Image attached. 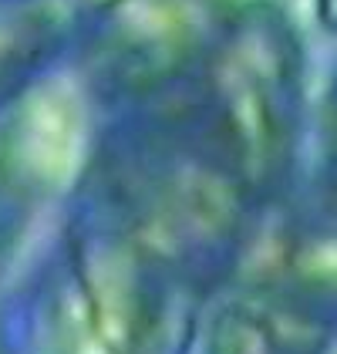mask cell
Wrapping results in <instances>:
<instances>
[{
    "label": "cell",
    "instance_id": "obj_7",
    "mask_svg": "<svg viewBox=\"0 0 337 354\" xmlns=\"http://www.w3.org/2000/svg\"><path fill=\"white\" fill-rule=\"evenodd\" d=\"M314 17L327 34L337 37V0H314Z\"/></svg>",
    "mask_w": 337,
    "mask_h": 354
},
{
    "label": "cell",
    "instance_id": "obj_2",
    "mask_svg": "<svg viewBox=\"0 0 337 354\" xmlns=\"http://www.w3.org/2000/svg\"><path fill=\"white\" fill-rule=\"evenodd\" d=\"M196 132L273 213L300 176L310 129L304 37L277 0H243L199 75L175 91Z\"/></svg>",
    "mask_w": 337,
    "mask_h": 354
},
{
    "label": "cell",
    "instance_id": "obj_5",
    "mask_svg": "<svg viewBox=\"0 0 337 354\" xmlns=\"http://www.w3.org/2000/svg\"><path fill=\"white\" fill-rule=\"evenodd\" d=\"M88 0H0V111L71 64Z\"/></svg>",
    "mask_w": 337,
    "mask_h": 354
},
{
    "label": "cell",
    "instance_id": "obj_4",
    "mask_svg": "<svg viewBox=\"0 0 337 354\" xmlns=\"http://www.w3.org/2000/svg\"><path fill=\"white\" fill-rule=\"evenodd\" d=\"M243 0H88L71 75L108 115L182 91Z\"/></svg>",
    "mask_w": 337,
    "mask_h": 354
},
{
    "label": "cell",
    "instance_id": "obj_8",
    "mask_svg": "<svg viewBox=\"0 0 337 354\" xmlns=\"http://www.w3.org/2000/svg\"><path fill=\"white\" fill-rule=\"evenodd\" d=\"M0 354H3V348H0Z\"/></svg>",
    "mask_w": 337,
    "mask_h": 354
},
{
    "label": "cell",
    "instance_id": "obj_6",
    "mask_svg": "<svg viewBox=\"0 0 337 354\" xmlns=\"http://www.w3.org/2000/svg\"><path fill=\"white\" fill-rule=\"evenodd\" d=\"M331 344L320 330L243 290H226L206 334L209 354H331Z\"/></svg>",
    "mask_w": 337,
    "mask_h": 354
},
{
    "label": "cell",
    "instance_id": "obj_3",
    "mask_svg": "<svg viewBox=\"0 0 337 354\" xmlns=\"http://www.w3.org/2000/svg\"><path fill=\"white\" fill-rule=\"evenodd\" d=\"M175 294L112 209L78 183L57 260L44 277L48 351L152 354Z\"/></svg>",
    "mask_w": 337,
    "mask_h": 354
},
{
    "label": "cell",
    "instance_id": "obj_1",
    "mask_svg": "<svg viewBox=\"0 0 337 354\" xmlns=\"http://www.w3.org/2000/svg\"><path fill=\"white\" fill-rule=\"evenodd\" d=\"M81 183L152 267L193 300L233 290L270 216L175 95L108 115Z\"/></svg>",
    "mask_w": 337,
    "mask_h": 354
}]
</instances>
